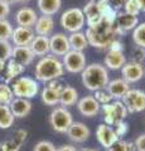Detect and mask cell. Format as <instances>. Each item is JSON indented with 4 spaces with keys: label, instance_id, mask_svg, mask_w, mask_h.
Here are the masks:
<instances>
[{
    "label": "cell",
    "instance_id": "cell-1",
    "mask_svg": "<svg viewBox=\"0 0 145 151\" xmlns=\"http://www.w3.org/2000/svg\"><path fill=\"white\" fill-rule=\"evenodd\" d=\"M85 35L87 38L88 45L97 49H109L110 44L118 37V33H116L115 24L102 20L100 24L87 28Z\"/></svg>",
    "mask_w": 145,
    "mask_h": 151
},
{
    "label": "cell",
    "instance_id": "cell-13",
    "mask_svg": "<svg viewBox=\"0 0 145 151\" xmlns=\"http://www.w3.org/2000/svg\"><path fill=\"white\" fill-rule=\"evenodd\" d=\"M71 50L68 42V37L63 33H56L52 37H49V52L53 55H64Z\"/></svg>",
    "mask_w": 145,
    "mask_h": 151
},
{
    "label": "cell",
    "instance_id": "cell-18",
    "mask_svg": "<svg viewBox=\"0 0 145 151\" xmlns=\"http://www.w3.org/2000/svg\"><path fill=\"white\" fill-rule=\"evenodd\" d=\"M35 33L32 28H27V27H17L13 30L12 34V42L15 47H25L29 45L32 43V40L34 39Z\"/></svg>",
    "mask_w": 145,
    "mask_h": 151
},
{
    "label": "cell",
    "instance_id": "cell-45",
    "mask_svg": "<svg viewBox=\"0 0 145 151\" xmlns=\"http://www.w3.org/2000/svg\"><path fill=\"white\" fill-rule=\"evenodd\" d=\"M109 49H111V50H121V52H124V45H123V43H121L119 39H115V40L110 44Z\"/></svg>",
    "mask_w": 145,
    "mask_h": 151
},
{
    "label": "cell",
    "instance_id": "cell-44",
    "mask_svg": "<svg viewBox=\"0 0 145 151\" xmlns=\"http://www.w3.org/2000/svg\"><path fill=\"white\" fill-rule=\"evenodd\" d=\"M9 13H10V5L5 1H3V0H0V20L5 19L9 15Z\"/></svg>",
    "mask_w": 145,
    "mask_h": 151
},
{
    "label": "cell",
    "instance_id": "cell-24",
    "mask_svg": "<svg viewBox=\"0 0 145 151\" xmlns=\"http://www.w3.org/2000/svg\"><path fill=\"white\" fill-rule=\"evenodd\" d=\"M34 33H37V35L42 37H49L52 35L53 29H54V20L52 17L49 15H40L37 19L35 24H34Z\"/></svg>",
    "mask_w": 145,
    "mask_h": 151
},
{
    "label": "cell",
    "instance_id": "cell-16",
    "mask_svg": "<svg viewBox=\"0 0 145 151\" xmlns=\"http://www.w3.org/2000/svg\"><path fill=\"white\" fill-rule=\"evenodd\" d=\"M138 24H139L138 17L129 15L126 13H118V17H116L115 20L116 33H118V35H123L126 32L134 30Z\"/></svg>",
    "mask_w": 145,
    "mask_h": 151
},
{
    "label": "cell",
    "instance_id": "cell-21",
    "mask_svg": "<svg viewBox=\"0 0 145 151\" xmlns=\"http://www.w3.org/2000/svg\"><path fill=\"white\" fill-rule=\"evenodd\" d=\"M125 63H126V57L124 52L107 49V53L104 58V65L107 69H112V70L121 69Z\"/></svg>",
    "mask_w": 145,
    "mask_h": 151
},
{
    "label": "cell",
    "instance_id": "cell-29",
    "mask_svg": "<svg viewBox=\"0 0 145 151\" xmlns=\"http://www.w3.org/2000/svg\"><path fill=\"white\" fill-rule=\"evenodd\" d=\"M24 65H22L19 63H17L15 60H13L12 58L8 60V64L5 65V76H4V79H5V83H10L13 79L18 78L19 76L24 72Z\"/></svg>",
    "mask_w": 145,
    "mask_h": 151
},
{
    "label": "cell",
    "instance_id": "cell-28",
    "mask_svg": "<svg viewBox=\"0 0 145 151\" xmlns=\"http://www.w3.org/2000/svg\"><path fill=\"white\" fill-rule=\"evenodd\" d=\"M37 5L43 15L52 17L59 12L62 6V0H37Z\"/></svg>",
    "mask_w": 145,
    "mask_h": 151
},
{
    "label": "cell",
    "instance_id": "cell-50",
    "mask_svg": "<svg viewBox=\"0 0 145 151\" xmlns=\"http://www.w3.org/2000/svg\"><path fill=\"white\" fill-rule=\"evenodd\" d=\"M3 1H5L6 4H9V5H10V4H14V3H18V0H3Z\"/></svg>",
    "mask_w": 145,
    "mask_h": 151
},
{
    "label": "cell",
    "instance_id": "cell-52",
    "mask_svg": "<svg viewBox=\"0 0 145 151\" xmlns=\"http://www.w3.org/2000/svg\"><path fill=\"white\" fill-rule=\"evenodd\" d=\"M0 151H4L3 150V146H1V142H0Z\"/></svg>",
    "mask_w": 145,
    "mask_h": 151
},
{
    "label": "cell",
    "instance_id": "cell-2",
    "mask_svg": "<svg viewBox=\"0 0 145 151\" xmlns=\"http://www.w3.org/2000/svg\"><path fill=\"white\" fill-rule=\"evenodd\" d=\"M34 73L35 78L39 82L48 83L62 77L64 73V67L62 64V60L58 59V57L53 54H47L45 57H42L38 60Z\"/></svg>",
    "mask_w": 145,
    "mask_h": 151
},
{
    "label": "cell",
    "instance_id": "cell-53",
    "mask_svg": "<svg viewBox=\"0 0 145 151\" xmlns=\"http://www.w3.org/2000/svg\"><path fill=\"white\" fill-rule=\"evenodd\" d=\"M90 1H100V0H90Z\"/></svg>",
    "mask_w": 145,
    "mask_h": 151
},
{
    "label": "cell",
    "instance_id": "cell-5",
    "mask_svg": "<svg viewBox=\"0 0 145 151\" xmlns=\"http://www.w3.org/2000/svg\"><path fill=\"white\" fill-rule=\"evenodd\" d=\"M100 111L104 116V124L114 127L116 124L125 121L128 117V110L121 101H112L106 105H101Z\"/></svg>",
    "mask_w": 145,
    "mask_h": 151
},
{
    "label": "cell",
    "instance_id": "cell-48",
    "mask_svg": "<svg viewBox=\"0 0 145 151\" xmlns=\"http://www.w3.org/2000/svg\"><path fill=\"white\" fill-rule=\"evenodd\" d=\"M4 69H5V62H3V60H0V73H1Z\"/></svg>",
    "mask_w": 145,
    "mask_h": 151
},
{
    "label": "cell",
    "instance_id": "cell-37",
    "mask_svg": "<svg viewBox=\"0 0 145 151\" xmlns=\"http://www.w3.org/2000/svg\"><path fill=\"white\" fill-rule=\"evenodd\" d=\"M93 98H95V100L100 103V106L101 105H106V103H110V102L114 101V100H112V97L110 96V93L106 91V88L99 89V91H95Z\"/></svg>",
    "mask_w": 145,
    "mask_h": 151
},
{
    "label": "cell",
    "instance_id": "cell-30",
    "mask_svg": "<svg viewBox=\"0 0 145 151\" xmlns=\"http://www.w3.org/2000/svg\"><path fill=\"white\" fill-rule=\"evenodd\" d=\"M68 42H69V47L72 50H78V52H83V49L88 47V42L87 38L83 32H76V33H71L68 35Z\"/></svg>",
    "mask_w": 145,
    "mask_h": 151
},
{
    "label": "cell",
    "instance_id": "cell-17",
    "mask_svg": "<svg viewBox=\"0 0 145 151\" xmlns=\"http://www.w3.org/2000/svg\"><path fill=\"white\" fill-rule=\"evenodd\" d=\"M100 103L97 102L93 96H85L79 98L77 102V108L79 113L85 117H95L100 112Z\"/></svg>",
    "mask_w": 145,
    "mask_h": 151
},
{
    "label": "cell",
    "instance_id": "cell-54",
    "mask_svg": "<svg viewBox=\"0 0 145 151\" xmlns=\"http://www.w3.org/2000/svg\"><path fill=\"white\" fill-rule=\"evenodd\" d=\"M144 76H145V74H144Z\"/></svg>",
    "mask_w": 145,
    "mask_h": 151
},
{
    "label": "cell",
    "instance_id": "cell-31",
    "mask_svg": "<svg viewBox=\"0 0 145 151\" xmlns=\"http://www.w3.org/2000/svg\"><path fill=\"white\" fill-rule=\"evenodd\" d=\"M15 117L13 116L9 106L0 105V129H9L12 127Z\"/></svg>",
    "mask_w": 145,
    "mask_h": 151
},
{
    "label": "cell",
    "instance_id": "cell-47",
    "mask_svg": "<svg viewBox=\"0 0 145 151\" xmlns=\"http://www.w3.org/2000/svg\"><path fill=\"white\" fill-rule=\"evenodd\" d=\"M138 5H139V9L140 12H144L145 13V0H136Z\"/></svg>",
    "mask_w": 145,
    "mask_h": 151
},
{
    "label": "cell",
    "instance_id": "cell-25",
    "mask_svg": "<svg viewBox=\"0 0 145 151\" xmlns=\"http://www.w3.org/2000/svg\"><path fill=\"white\" fill-rule=\"evenodd\" d=\"M29 48L34 55L45 57L49 53V37L35 35L32 43L29 44Z\"/></svg>",
    "mask_w": 145,
    "mask_h": 151
},
{
    "label": "cell",
    "instance_id": "cell-8",
    "mask_svg": "<svg viewBox=\"0 0 145 151\" xmlns=\"http://www.w3.org/2000/svg\"><path fill=\"white\" fill-rule=\"evenodd\" d=\"M126 110L130 113H138L145 111V91L138 88H130L121 98Z\"/></svg>",
    "mask_w": 145,
    "mask_h": 151
},
{
    "label": "cell",
    "instance_id": "cell-32",
    "mask_svg": "<svg viewBox=\"0 0 145 151\" xmlns=\"http://www.w3.org/2000/svg\"><path fill=\"white\" fill-rule=\"evenodd\" d=\"M133 40L136 47L145 49V22L139 23L133 30Z\"/></svg>",
    "mask_w": 145,
    "mask_h": 151
},
{
    "label": "cell",
    "instance_id": "cell-20",
    "mask_svg": "<svg viewBox=\"0 0 145 151\" xmlns=\"http://www.w3.org/2000/svg\"><path fill=\"white\" fill-rule=\"evenodd\" d=\"M130 89V86L128 82H125L123 78H116L109 81L106 86V91L110 93L114 101H121V98L124 97V94Z\"/></svg>",
    "mask_w": 145,
    "mask_h": 151
},
{
    "label": "cell",
    "instance_id": "cell-46",
    "mask_svg": "<svg viewBox=\"0 0 145 151\" xmlns=\"http://www.w3.org/2000/svg\"><path fill=\"white\" fill-rule=\"evenodd\" d=\"M56 151H77V149L73 145H62L56 149Z\"/></svg>",
    "mask_w": 145,
    "mask_h": 151
},
{
    "label": "cell",
    "instance_id": "cell-51",
    "mask_svg": "<svg viewBox=\"0 0 145 151\" xmlns=\"http://www.w3.org/2000/svg\"><path fill=\"white\" fill-rule=\"evenodd\" d=\"M18 1H20V3H29L30 0H18Z\"/></svg>",
    "mask_w": 145,
    "mask_h": 151
},
{
    "label": "cell",
    "instance_id": "cell-40",
    "mask_svg": "<svg viewBox=\"0 0 145 151\" xmlns=\"http://www.w3.org/2000/svg\"><path fill=\"white\" fill-rule=\"evenodd\" d=\"M114 130H115V134L118 135V137L121 139L129 132V124L125 122V121H121V122H119V124H116L114 126Z\"/></svg>",
    "mask_w": 145,
    "mask_h": 151
},
{
    "label": "cell",
    "instance_id": "cell-19",
    "mask_svg": "<svg viewBox=\"0 0 145 151\" xmlns=\"http://www.w3.org/2000/svg\"><path fill=\"white\" fill-rule=\"evenodd\" d=\"M9 108L15 119H24L32 111V102L27 98L14 97V100L9 105Z\"/></svg>",
    "mask_w": 145,
    "mask_h": 151
},
{
    "label": "cell",
    "instance_id": "cell-22",
    "mask_svg": "<svg viewBox=\"0 0 145 151\" xmlns=\"http://www.w3.org/2000/svg\"><path fill=\"white\" fill-rule=\"evenodd\" d=\"M38 15L34 9H32L29 6H24L19 9L15 14V22L18 27H27V28H32L34 27Z\"/></svg>",
    "mask_w": 145,
    "mask_h": 151
},
{
    "label": "cell",
    "instance_id": "cell-4",
    "mask_svg": "<svg viewBox=\"0 0 145 151\" xmlns=\"http://www.w3.org/2000/svg\"><path fill=\"white\" fill-rule=\"evenodd\" d=\"M10 88L13 91L14 97H19V98H27L30 100L37 96V93L39 92V84L35 79L30 77H18L15 79H13L10 82Z\"/></svg>",
    "mask_w": 145,
    "mask_h": 151
},
{
    "label": "cell",
    "instance_id": "cell-12",
    "mask_svg": "<svg viewBox=\"0 0 145 151\" xmlns=\"http://www.w3.org/2000/svg\"><path fill=\"white\" fill-rule=\"evenodd\" d=\"M82 13L86 19V24L88 28H92L104 20L100 1H88L82 9Z\"/></svg>",
    "mask_w": 145,
    "mask_h": 151
},
{
    "label": "cell",
    "instance_id": "cell-23",
    "mask_svg": "<svg viewBox=\"0 0 145 151\" xmlns=\"http://www.w3.org/2000/svg\"><path fill=\"white\" fill-rule=\"evenodd\" d=\"M34 57L35 55L33 54V52L30 50L29 45H25V47H14L10 58L13 60H15L17 63H19L25 67V65H29L33 62Z\"/></svg>",
    "mask_w": 145,
    "mask_h": 151
},
{
    "label": "cell",
    "instance_id": "cell-33",
    "mask_svg": "<svg viewBox=\"0 0 145 151\" xmlns=\"http://www.w3.org/2000/svg\"><path fill=\"white\" fill-rule=\"evenodd\" d=\"M13 100H14V94L10 86L6 83H0V105L9 106Z\"/></svg>",
    "mask_w": 145,
    "mask_h": 151
},
{
    "label": "cell",
    "instance_id": "cell-35",
    "mask_svg": "<svg viewBox=\"0 0 145 151\" xmlns=\"http://www.w3.org/2000/svg\"><path fill=\"white\" fill-rule=\"evenodd\" d=\"M106 151H135V146H134V142H129V141L119 139Z\"/></svg>",
    "mask_w": 145,
    "mask_h": 151
},
{
    "label": "cell",
    "instance_id": "cell-42",
    "mask_svg": "<svg viewBox=\"0 0 145 151\" xmlns=\"http://www.w3.org/2000/svg\"><path fill=\"white\" fill-rule=\"evenodd\" d=\"M125 3H126V0H107V4H109L116 13H119L121 9H124Z\"/></svg>",
    "mask_w": 145,
    "mask_h": 151
},
{
    "label": "cell",
    "instance_id": "cell-9",
    "mask_svg": "<svg viewBox=\"0 0 145 151\" xmlns=\"http://www.w3.org/2000/svg\"><path fill=\"white\" fill-rule=\"evenodd\" d=\"M62 64L64 69L69 73H81L86 67V57L83 52L71 49L63 55Z\"/></svg>",
    "mask_w": 145,
    "mask_h": 151
},
{
    "label": "cell",
    "instance_id": "cell-15",
    "mask_svg": "<svg viewBox=\"0 0 145 151\" xmlns=\"http://www.w3.org/2000/svg\"><path fill=\"white\" fill-rule=\"evenodd\" d=\"M66 134L68 136V139L71 141H73V142L82 144V142H85V141H87L88 139H90L91 131L85 124L73 121V124L69 126V129L67 130Z\"/></svg>",
    "mask_w": 145,
    "mask_h": 151
},
{
    "label": "cell",
    "instance_id": "cell-49",
    "mask_svg": "<svg viewBox=\"0 0 145 151\" xmlns=\"http://www.w3.org/2000/svg\"><path fill=\"white\" fill-rule=\"evenodd\" d=\"M77 151H99V150L91 149V147H85V149H81V150H77Z\"/></svg>",
    "mask_w": 145,
    "mask_h": 151
},
{
    "label": "cell",
    "instance_id": "cell-7",
    "mask_svg": "<svg viewBox=\"0 0 145 151\" xmlns=\"http://www.w3.org/2000/svg\"><path fill=\"white\" fill-rule=\"evenodd\" d=\"M73 124V116L66 107H54L49 115V125L53 131L58 134H66L69 126Z\"/></svg>",
    "mask_w": 145,
    "mask_h": 151
},
{
    "label": "cell",
    "instance_id": "cell-26",
    "mask_svg": "<svg viewBox=\"0 0 145 151\" xmlns=\"http://www.w3.org/2000/svg\"><path fill=\"white\" fill-rule=\"evenodd\" d=\"M27 135L28 132L25 130H17L15 134H14L13 139L5 141L3 142L1 146H3V150L4 151H19L22 145L24 144V141L27 139Z\"/></svg>",
    "mask_w": 145,
    "mask_h": 151
},
{
    "label": "cell",
    "instance_id": "cell-39",
    "mask_svg": "<svg viewBox=\"0 0 145 151\" xmlns=\"http://www.w3.org/2000/svg\"><path fill=\"white\" fill-rule=\"evenodd\" d=\"M33 151H56V146L47 140H42L39 142H37Z\"/></svg>",
    "mask_w": 145,
    "mask_h": 151
},
{
    "label": "cell",
    "instance_id": "cell-27",
    "mask_svg": "<svg viewBox=\"0 0 145 151\" xmlns=\"http://www.w3.org/2000/svg\"><path fill=\"white\" fill-rule=\"evenodd\" d=\"M78 92L76 88H73L71 86H64L62 92L59 96V105L62 107H71L77 105L78 102Z\"/></svg>",
    "mask_w": 145,
    "mask_h": 151
},
{
    "label": "cell",
    "instance_id": "cell-3",
    "mask_svg": "<svg viewBox=\"0 0 145 151\" xmlns=\"http://www.w3.org/2000/svg\"><path fill=\"white\" fill-rule=\"evenodd\" d=\"M82 83L88 91H99V89L106 88L109 83V70L104 64L100 63H91L85 67L81 72Z\"/></svg>",
    "mask_w": 145,
    "mask_h": 151
},
{
    "label": "cell",
    "instance_id": "cell-11",
    "mask_svg": "<svg viewBox=\"0 0 145 151\" xmlns=\"http://www.w3.org/2000/svg\"><path fill=\"white\" fill-rule=\"evenodd\" d=\"M145 74V68L141 63H136V62H126L123 68H121V76L125 82L130 83H136L140 79L144 77Z\"/></svg>",
    "mask_w": 145,
    "mask_h": 151
},
{
    "label": "cell",
    "instance_id": "cell-41",
    "mask_svg": "<svg viewBox=\"0 0 145 151\" xmlns=\"http://www.w3.org/2000/svg\"><path fill=\"white\" fill-rule=\"evenodd\" d=\"M144 59H145V49L140 48V47H135L133 50V62L143 64Z\"/></svg>",
    "mask_w": 145,
    "mask_h": 151
},
{
    "label": "cell",
    "instance_id": "cell-34",
    "mask_svg": "<svg viewBox=\"0 0 145 151\" xmlns=\"http://www.w3.org/2000/svg\"><path fill=\"white\" fill-rule=\"evenodd\" d=\"M14 28L10 22H8L6 19L0 20V40H9L12 38Z\"/></svg>",
    "mask_w": 145,
    "mask_h": 151
},
{
    "label": "cell",
    "instance_id": "cell-10",
    "mask_svg": "<svg viewBox=\"0 0 145 151\" xmlns=\"http://www.w3.org/2000/svg\"><path fill=\"white\" fill-rule=\"evenodd\" d=\"M63 84L59 83L57 79L56 81L48 82V86H45L42 89L40 97L44 105L47 106H57L59 103V96L63 89Z\"/></svg>",
    "mask_w": 145,
    "mask_h": 151
},
{
    "label": "cell",
    "instance_id": "cell-14",
    "mask_svg": "<svg viewBox=\"0 0 145 151\" xmlns=\"http://www.w3.org/2000/svg\"><path fill=\"white\" fill-rule=\"evenodd\" d=\"M96 139H97V141H99V144L106 150L119 140L118 135L115 134L114 127H111V126L106 125V124H100L99 126H97Z\"/></svg>",
    "mask_w": 145,
    "mask_h": 151
},
{
    "label": "cell",
    "instance_id": "cell-38",
    "mask_svg": "<svg viewBox=\"0 0 145 151\" xmlns=\"http://www.w3.org/2000/svg\"><path fill=\"white\" fill-rule=\"evenodd\" d=\"M124 10H125L124 13L129 14V15H134V17H138L140 13L136 0H126L125 5H124Z\"/></svg>",
    "mask_w": 145,
    "mask_h": 151
},
{
    "label": "cell",
    "instance_id": "cell-43",
    "mask_svg": "<svg viewBox=\"0 0 145 151\" xmlns=\"http://www.w3.org/2000/svg\"><path fill=\"white\" fill-rule=\"evenodd\" d=\"M134 146L136 151H145V134L138 136L134 141Z\"/></svg>",
    "mask_w": 145,
    "mask_h": 151
},
{
    "label": "cell",
    "instance_id": "cell-36",
    "mask_svg": "<svg viewBox=\"0 0 145 151\" xmlns=\"http://www.w3.org/2000/svg\"><path fill=\"white\" fill-rule=\"evenodd\" d=\"M13 52V45L10 44L9 40H0V60L5 62L9 60L12 57Z\"/></svg>",
    "mask_w": 145,
    "mask_h": 151
},
{
    "label": "cell",
    "instance_id": "cell-6",
    "mask_svg": "<svg viewBox=\"0 0 145 151\" xmlns=\"http://www.w3.org/2000/svg\"><path fill=\"white\" fill-rule=\"evenodd\" d=\"M61 25L64 30L69 33L81 32L82 28L86 24L85 15L82 13V9L79 8H69L61 15Z\"/></svg>",
    "mask_w": 145,
    "mask_h": 151
}]
</instances>
